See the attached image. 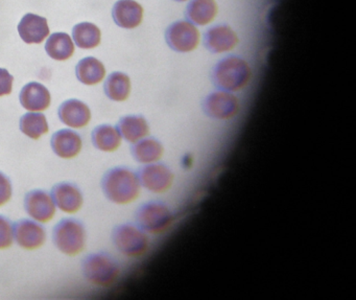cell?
Returning a JSON list of instances; mask_svg holds the SVG:
<instances>
[{
  "instance_id": "obj_1",
  "label": "cell",
  "mask_w": 356,
  "mask_h": 300,
  "mask_svg": "<svg viewBox=\"0 0 356 300\" xmlns=\"http://www.w3.org/2000/svg\"><path fill=\"white\" fill-rule=\"evenodd\" d=\"M106 197L116 204H128L137 199L140 193L138 176L126 168L108 171L102 181Z\"/></svg>"
},
{
  "instance_id": "obj_16",
  "label": "cell",
  "mask_w": 356,
  "mask_h": 300,
  "mask_svg": "<svg viewBox=\"0 0 356 300\" xmlns=\"http://www.w3.org/2000/svg\"><path fill=\"white\" fill-rule=\"evenodd\" d=\"M112 17L116 26L131 30L143 22V9L135 0H118L112 9Z\"/></svg>"
},
{
  "instance_id": "obj_29",
  "label": "cell",
  "mask_w": 356,
  "mask_h": 300,
  "mask_svg": "<svg viewBox=\"0 0 356 300\" xmlns=\"http://www.w3.org/2000/svg\"><path fill=\"white\" fill-rule=\"evenodd\" d=\"M14 78L7 70L0 68V97L11 95Z\"/></svg>"
},
{
  "instance_id": "obj_30",
  "label": "cell",
  "mask_w": 356,
  "mask_h": 300,
  "mask_svg": "<svg viewBox=\"0 0 356 300\" xmlns=\"http://www.w3.org/2000/svg\"><path fill=\"white\" fill-rule=\"evenodd\" d=\"M12 184L10 179L0 172V206L5 205L11 200Z\"/></svg>"
},
{
  "instance_id": "obj_9",
  "label": "cell",
  "mask_w": 356,
  "mask_h": 300,
  "mask_svg": "<svg viewBox=\"0 0 356 300\" xmlns=\"http://www.w3.org/2000/svg\"><path fill=\"white\" fill-rule=\"evenodd\" d=\"M203 108L210 118L228 120L237 113L239 106L236 97L227 91H218L206 97Z\"/></svg>"
},
{
  "instance_id": "obj_17",
  "label": "cell",
  "mask_w": 356,
  "mask_h": 300,
  "mask_svg": "<svg viewBox=\"0 0 356 300\" xmlns=\"http://www.w3.org/2000/svg\"><path fill=\"white\" fill-rule=\"evenodd\" d=\"M51 149L59 157L72 159L82 150V139L78 133L70 129L58 131L51 137Z\"/></svg>"
},
{
  "instance_id": "obj_8",
  "label": "cell",
  "mask_w": 356,
  "mask_h": 300,
  "mask_svg": "<svg viewBox=\"0 0 356 300\" xmlns=\"http://www.w3.org/2000/svg\"><path fill=\"white\" fill-rule=\"evenodd\" d=\"M24 208L31 218L41 223L49 222L56 214V204L47 191L35 189L24 199Z\"/></svg>"
},
{
  "instance_id": "obj_27",
  "label": "cell",
  "mask_w": 356,
  "mask_h": 300,
  "mask_svg": "<svg viewBox=\"0 0 356 300\" xmlns=\"http://www.w3.org/2000/svg\"><path fill=\"white\" fill-rule=\"evenodd\" d=\"M20 130L32 139H40L49 132L47 116L38 112H30L20 118Z\"/></svg>"
},
{
  "instance_id": "obj_22",
  "label": "cell",
  "mask_w": 356,
  "mask_h": 300,
  "mask_svg": "<svg viewBox=\"0 0 356 300\" xmlns=\"http://www.w3.org/2000/svg\"><path fill=\"white\" fill-rule=\"evenodd\" d=\"M118 130L126 141L134 143L149 134V125L143 116H128L120 120Z\"/></svg>"
},
{
  "instance_id": "obj_15",
  "label": "cell",
  "mask_w": 356,
  "mask_h": 300,
  "mask_svg": "<svg viewBox=\"0 0 356 300\" xmlns=\"http://www.w3.org/2000/svg\"><path fill=\"white\" fill-rule=\"evenodd\" d=\"M51 197L56 205L67 214H74L82 208L84 198L82 191L72 183L63 182L54 187Z\"/></svg>"
},
{
  "instance_id": "obj_23",
  "label": "cell",
  "mask_w": 356,
  "mask_h": 300,
  "mask_svg": "<svg viewBox=\"0 0 356 300\" xmlns=\"http://www.w3.org/2000/svg\"><path fill=\"white\" fill-rule=\"evenodd\" d=\"M218 13L214 0H193L187 6L186 17L197 26H205L213 20Z\"/></svg>"
},
{
  "instance_id": "obj_10",
  "label": "cell",
  "mask_w": 356,
  "mask_h": 300,
  "mask_svg": "<svg viewBox=\"0 0 356 300\" xmlns=\"http://www.w3.org/2000/svg\"><path fill=\"white\" fill-rule=\"evenodd\" d=\"M20 38L26 45H40L49 36L47 18L28 13L22 18L17 26Z\"/></svg>"
},
{
  "instance_id": "obj_21",
  "label": "cell",
  "mask_w": 356,
  "mask_h": 300,
  "mask_svg": "<svg viewBox=\"0 0 356 300\" xmlns=\"http://www.w3.org/2000/svg\"><path fill=\"white\" fill-rule=\"evenodd\" d=\"M72 41L79 49H95L102 41L101 30L91 22H81L72 29Z\"/></svg>"
},
{
  "instance_id": "obj_3",
  "label": "cell",
  "mask_w": 356,
  "mask_h": 300,
  "mask_svg": "<svg viewBox=\"0 0 356 300\" xmlns=\"http://www.w3.org/2000/svg\"><path fill=\"white\" fill-rule=\"evenodd\" d=\"M83 273L85 278L99 287L113 285L120 275V267L109 254L93 253L87 256L83 262Z\"/></svg>"
},
{
  "instance_id": "obj_11",
  "label": "cell",
  "mask_w": 356,
  "mask_h": 300,
  "mask_svg": "<svg viewBox=\"0 0 356 300\" xmlns=\"http://www.w3.org/2000/svg\"><path fill=\"white\" fill-rule=\"evenodd\" d=\"M14 237L20 247L35 250L45 243L47 231L34 221L20 220L14 225Z\"/></svg>"
},
{
  "instance_id": "obj_2",
  "label": "cell",
  "mask_w": 356,
  "mask_h": 300,
  "mask_svg": "<svg viewBox=\"0 0 356 300\" xmlns=\"http://www.w3.org/2000/svg\"><path fill=\"white\" fill-rule=\"evenodd\" d=\"M251 77V70L245 60L227 57L216 64L213 70V82L220 89L237 91L245 87Z\"/></svg>"
},
{
  "instance_id": "obj_12",
  "label": "cell",
  "mask_w": 356,
  "mask_h": 300,
  "mask_svg": "<svg viewBox=\"0 0 356 300\" xmlns=\"http://www.w3.org/2000/svg\"><path fill=\"white\" fill-rule=\"evenodd\" d=\"M139 182L154 193H163L170 189L174 175L162 164H152L139 171Z\"/></svg>"
},
{
  "instance_id": "obj_24",
  "label": "cell",
  "mask_w": 356,
  "mask_h": 300,
  "mask_svg": "<svg viewBox=\"0 0 356 300\" xmlns=\"http://www.w3.org/2000/svg\"><path fill=\"white\" fill-rule=\"evenodd\" d=\"M92 143L97 149L104 152H114L122 143V135L118 128L110 125H101L92 131Z\"/></svg>"
},
{
  "instance_id": "obj_31",
  "label": "cell",
  "mask_w": 356,
  "mask_h": 300,
  "mask_svg": "<svg viewBox=\"0 0 356 300\" xmlns=\"http://www.w3.org/2000/svg\"><path fill=\"white\" fill-rule=\"evenodd\" d=\"M176 1H186V0H176Z\"/></svg>"
},
{
  "instance_id": "obj_6",
  "label": "cell",
  "mask_w": 356,
  "mask_h": 300,
  "mask_svg": "<svg viewBox=\"0 0 356 300\" xmlns=\"http://www.w3.org/2000/svg\"><path fill=\"white\" fill-rule=\"evenodd\" d=\"M136 216L140 228L153 235L165 231L172 221V216L168 208L157 202H149L141 206Z\"/></svg>"
},
{
  "instance_id": "obj_25",
  "label": "cell",
  "mask_w": 356,
  "mask_h": 300,
  "mask_svg": "<svg viewBox=\"0 0 356 300\" xmlns=\"http://www.w3.org/2000/svg\"><path fill=\"white\" fill-rule=\"evenodd\" d=\"M104 90L112 101H126L131 93L130 78L124 72H112L106 80Z\"/></svg>"
},
{
  "instance_id": "obj_19",
  "label": "cell",
  "mask_w": 356,
  "mask_h": 300,
  "mask_svg": "<svg viewBox=\"0 0 356 300\" xmlns=\"http://www.w3.org/2000/svg\"><path fill=\"white\" fill-rule=\"evenodd\" d=\"M45 51L56 61H66L74 54V43L66 33H54L47 38Z\"/></svg>"
},
{
  "instance_id": "obj_18",
  "label": "cell",
  "mask_w": 356,
  "mask_h": 300,
  "mask_svg": "<svg viewBox=\"0 0 356 300\" xmlns=\"http://www.w3.org/2000/svg\"><path fill=\"white\" fill-rule=\"evenodd\" d=\"M236 34L227 26H216L209 29L204 37L205 47L211 53L220 54L231 51L236 45Z\"/></svg>"
},
{
  "instance_id": "obj_14",
  "label": "cell",
  "mask_w": 356,
  "mask_h": 300,
  "mask_svg": "<svg viewBox=\"0 0 356 300\" xmlns=\"http://www.w3.org/2000/svg\"><path fill=\"white\" fill-rule=\"evenodd\" d=\"M19 101L22 107L29 111H44L51 106V93L41 83L31 82L20 91Z\"/></svg>"
},
{
  "instance_id": "obj_13",
  "label": "cell",
  "mask_w": 356,
  "mask_h": 300,
  "mask_svg": "<svg viewBox=\"0 0 356 300\" xmlns=\"http://www.w3.org/2000/svg\"><path fill=\"white\" fill-rule=\"evenodd\" d=\"M60 120L70 128L80 129L87 126L91 120L88 106L80 100L70 99L61 104L58 110Z\"/></svg>"
},
{
  "instance_id": "obj_7",
  "label": "cell",
  "mask_w": 356,
  "mask_h": 300,
  "mask_svg": "<svg viewBox=\"0 0 356 300\" xmlns=\"http://www.w3.org/2000/svg\"><path fill=\"white\" fill-rule=\"evenodd\" d=\"M165 39L170 49L178 53H188L199 45L200 34L191 22H177L166 31Z\"/></svg>"
},
{
  "instance_id": "obj_28",
  "label": "cell",
  "mask_w": 356,
  "mask_h": 300,
  "mask_svg": "<svg viewBox=\"0 0 356 300\" xmlns=\"http://www.w3.org/2000/svg\"><path fill=\"white\" fill-rule=\"evenodd\" d=\"M14 239V225L6 216H0V250L11 247Z\"/></svg>"
},
{
  "instance_id": "obj_20",
  "label": "cell",
  "mask_w": 356,
  "mask_h": 300,
  "mask_svg": "<svg viewBox=\"0 0 356 300\" xmlns=\"http://www.w3.org/2000/svg\"><path fill=\"white\" fill-rule=\"evenodd\" d=\"M76 76L82 84L97 85L105 78L106 68L97 58L86 57L76 64Z\"/></svg>"
},
{
  "instance_id": "obj_26",
  "label": "cell",
  "mask_w": 356,
  "mask_h": 300,
  "mask_svg": "<svg viewBox=\"0 0 356 300\" xmlns=\"http://www.w3.org/2000/svg\"><path fill=\"white\" fill-rule=\"evenodd\" d=\"M133 157L141 164H151L157 161L163 153V148L155 139H143L134 143L131 149Z\"/></svg>"
},
{
  "instance_id": "obj_5",
  "label": "cell",
  "mask_w": 356,
  "mask_h": 300,
  "mask_svg": "<svg viewBox=\"0 0 356 300\" xmlns=\"http://www.w3.org/2000/svg\"><path fill=\"white\" fill-rule=\"evenodd\" d=\"M112 239L122 254L131 258L143 255L149 247L147 235L134 225L116 226L112 232Z\"/></svg>"
},
{
  "instance_id": "obj_4",
  "label": "cell",
  "mask_w": 356,
  "mask_h": 300,
  "mask_svg": "<svg viewBox=\"0 0 356 300\" xmlns=\"http://www.w3.org/2000/svg\"><path fill=\"white\" fill-rule=\"evenodd\" d=\"M53 239L60 251L67 255H76L84 250L86 231L80 221L65 219L54 229Z\"/></svg>"
}]
</instances>
